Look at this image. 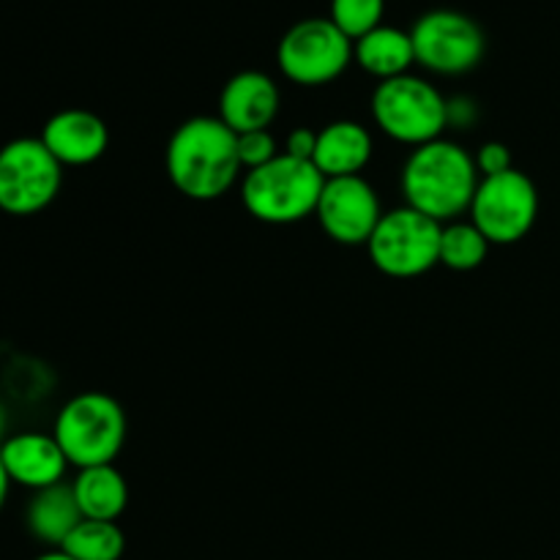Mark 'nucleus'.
I'll return each instance as SVG.
<instances>
[{
  "instance_id": "nucleus-16",
  "label": "nucleus",
  "mask_w": 560,
  "mask_h": 560,
  "mask_svg": "<svg viewBox=\"0 0 560 560\" xmlns=\"http://www.w3.org/2000/svg\"><path fill=\"white\" fill-rule=\"evenodd\" d=\"M353 63H359V69L377 82L410 74V66L416 63L410 31L392 25L375 27L353 42Z\"/></svg>"
},
{
  "instance_id": "nucleus-21",
  "label": "nucleus",
  "mask_w": 560,
  "mask_h": 560,
  "mask_svg": "<svg viewBox=\"0 0 560 560\" xmlns=\"http://www.w3.org/2000/svg\"><path fill=\"white\" fill-rule=\"evenodd\" d=\"M386 0H331V16L328 20L350 38L359 42L370 31L383 25Z\"/></svg>"
},
{
  "instance_id": "nucleus-7",
  "label": "nucleus",
  "mask_w": 560,
  "mask_h": 560,
  "mask_svg": "<svg viewBox=\"0 0 560 560\" xmlns=\"http://www.w3.org/2000/svg\"><path fill=\"white\" fill-rule=\"evenodd\" d=\"M441 230V222L408 206L383 213L381 224L366 244L372 266L392 279H413L432 271L441 266L438 262Z\"/></svg>"
},
{
  "instance_id": "nucleus-4",
  "label": "nucleus",
  "mask_w": 560,
  "mask_h": 560,
  "mask_svg": "<svg viewBox=\"0 0 560 560\" xmlns=\"http://www.w3.org/2000/svg\"><path fill=\"white\" fill-rule=\"evenodd\" d=\"M126 413L104 392H82L60 408L55 419V441L74 468L113 465L126 443Z\"/></svg>"
},
{
  "instance_id": "nucleus-26",
  "label": "nucleus",
  "mask_w": 560,
  "mask_h": 560,
  "mask_svg": "<svg viewBox=\"0 0 560 560\" xmlns=\"http://www.w3.org/2000/svg\"><path fill=\"white\" fill-rule=\"evenodd\" d=\"M9 490H11V479L9 474H5L3 463H0V512H3L5 501H9Z\"/></svg>"
},
{
  "instance_id": "nucleus-9",
  "label": "nucleus",
  "mask_w": 560,
  "mask_h": 560,
  "mask_svg": "<svg viewBox=\"0 0 560 560\" xmlns=\"http://www.w3.org/2000/svg\"><path fill=\"white\" fill-rule=\"evenodd\" d=\"M63 186V164L42 137H20L0 148V211L33 217L52 206Z\"/></svg>"
},
{
  "instance_id": "nucleus-23",
  "label": "nucleus",
  "mask_w": 560,
  "mask_h": 560,
  "mask_svg": "<svg viewBox=\"0 0 560 560\" xmlns=\"http://www.w3.org/2000/svg\"><path fill=\"white\" fill-rule=\"evenodd\" d=\"M476 170H479L481 178H490V175H501L512 170V151H509L503 142L492 140L485 142L476 153Z\"/></svg>"
},
{
  "instance_id": "nucleus-15",
  "label": "nucleus",
  "mask_w": 560,
  "mask_h": 560,
  "mask_svg": "<svg viewBox=\"0 0 560 560\" xmlns=\"http://www.w3.org/2000/svg\"><path fill=\"white\" fill-rule=\"evenodd\" d=\"M372 135L364 124L355 120H334L317 131V148L312 164L323 178H348L361 175L372 159Z\"/></svg>"
},
{
  "instance_id": "nucleus-17",
  "label": "nucleus",
  "mask_w": 560,
  "mask_h": 560,
  "mask_svg": "<svg viewBox=\"0 0 560 560\" xmlns=\"http://www.w3.org/2000/svg\"><path fill=\"white\" fill-rule=\"evenodd\" d=\"M71 490L85 520L118 523V517L129 506V485L115 465L82 468Z\"/></svg>"
},
{
  "instance_id": "nucleus-24",
  "label": "nucleus",
  "mask_w": 560,
  "mask_h": 560,
  "mask_svg": "<svg viewBox=\"0 0 560 560\" xmlns=\"http://www.w3.org/2000/svg\"><path fill=\"white\" fill-rule=\"evenodd\" d=\"M315 148H317V131L312 129H293L288 135V140H284V151L288 156L293 159H301V162H312V156H315Z\"/></svg>"
},
{
  "instance_id": "nucleus-18",
  "label": "nucleus",
  "mask_w": 560,
  "mask_h": 560,
  "mask_svg": "<svg viewBox=\"0 0 560 560\" xmlns=\"http://www.w3.org/2000/svg\"><path fill=\"white\" fill-rule=\"evenodd\" d=\"M82 512L77 506V498L71 485H55L47 490H38L33 501L27 503L25 523L27 530L44 545H52L55 550L63 547L71 530L82 523Z\"/></svg>"
},
{
  "instance_id": "nucleus-10",
  "label": "nucleus",
  "mask_w": 560,
  "mask_h": 560,
  "mask_svg": "<svg viewBox=\"0 0 560 560\" xmlns=\"http://www.w3.org/2000/svg\"><path fill=\"white\" fill-rule=\"evenodd\" d=\"M468 213L490 244H520L539 217V189L523 170L512 167L509 173L479 180Z\"/></svg>"
},
{
  "instance_id": "nucleus-8",
  "label": "nucleus",
  "mask_w": 560,
  "mask_h": 560,
  "mask_svg": "<svg viewBox=\"0 0 560 560\" xmlns=\"http://www.w3.org/2000/svg\"><path fill=\"white\" fill-rule=\"evenodd\" d=\"M416 63L441 77H463L485 60L487 38L474 16L454 9H432L410 27Z\"/></svg>"
},
{
  "instance_id": "nucleus-5",
  "label": "nucleus",
  "mask_w": 560,
  "mask_h": 560,
  "mask_svg": "<svg viewBox=\"0 0 560 560\" xmlns=\"http://www.w3.org/2000/svg\"><path fill=\"white\" fill-rule=\"evenodd\" d=\"M377 129L402 145L421 148L441 140L448 126V102L424 77L402 74L377 82L372 93Z\"/></svg>"
},
{
  "instance_id": "nucleus-12",
  "label": "nucleus",
  "mask_w": 560,
  "mask_h": 560,
  "mask_svg": "<svg viewBox=\"0 0 560 560\" xmlns=\"http://www.w3.org/2000/svg\"><path fill=\"white\" fill-rule=\"evenodd\" d=\"M279 85L266 71L246 69L230 77L219 93V120L244 135V131L268 129L279 113Z\"/></svg>"
},
{
  "instance_id": "nucleus-22",
  "label": "nucleus",
  "mask_w": 560,
  "mask_h": 560,
  "mask_svg": "<svg viewBox=\"0 0 560 560\" xmlns=\"http://www.w3.org/2000/svg\"><path fill=\"white\" fill-rule=\"evenodd\" d=\"M277 156H279L277 140H273V135L268 129L244 131V135H238V159H241V167H244L246 173L273 162Z\"/></svg>"
},
{
  "instance_id": "nucleus-1",
  "label": "nucleus",
  "mask_w": 560,
  "mask_h": 560,
  "mask_svg": "<svg viewBox=\"0 0 560 560\" xmlns=\"http://www.w3.org/2000/svg\"><path fill=\"white\" fill-rule=\"evenodd\" d=\"M164 167L175 189L195 202L228 195L241 175L238 135L211 115L184 120L164 151Z\"/></svg>"
},
{
  "instance_id": "nucleus-25",
  "label": "nucleus",
  "mask_w": 560,
  "mask_h": 560,
  "mask_svg": "<svg viewBox=\"0 0 560 560\" xmlns=\"http://www.w3.org/2000/svg\"><path fill=\"white\" fill-rule=\"evenodd\" d=\"M474 118H476L474 102H468V98H454V102H448V124L468 126Z\"/></svg>"
},
{
  "instance_id": "nucleus-20",
  "label": "nucleus",
  "mask_w": 560,
  "mask_h": 560,
  "mask_svg": "<svg viewBox=\"0 0 560 560\" xmlns=\"http://www.w3.org/2000/svg\"><path fill=\"white\" fill-rule=\"evenodd\" d=\"M60 550L69 552L74 560H120L126 550V536L118 523L82 520Z\"/></svg>"
},
{
  "instance_id": "nucleus-27",
  "label": "nucleus",
  "mask_w": 560,
  "mask_h": 560,
  "mask_svg": "<svg viewBox=\"0 0 560 560\" xmlns=\"http://www.w3.org/2000/svg\"><path fill=\"white\" fill-rule=\"evenodd\" d=\"M33 560H74V558H71L69 552H63V550H49V552H44V556H38Z\"/></svg>"
},
{
  "instance_id": "nucleus-28",
  "label": "nucleus",
  "mask_w": 560,
  "mask_h": 560,
  "mask_svg": "<svg viewBox=\"0 0 560 560\" xmlns=\"http://www.w3.org/2000/svg\"><path fill=\"white\" fill-rule=\"evenodd\" d=\"M5 408L3 405H0V446H3V441H5Z\"/></svg>"
},
{
  "instance_id": "nucleus-3",
  "label": "nucleus",
  "mask_w": 560,
  "mask_h": 560,
  "mask_svg": "<svg viewBox=\"0 0 560 560\" xmlns=\"http://www.w3.org/2000/svg\"><path fill=\"white\" fill-rule=\"evenodd\" d=\"M326 178L312 162L279 153L273 162L249 170L241 178V202L266 224H295L315 217Z\"/></svg>"
},
{
  "instance_id": "nucleus-13",
  "label": "nucleus",
  "mask_w": 560,
  "mask_h": 560,
  "mask_svg": "<svg viewBox=\"0 0 560 560\" xmlns=\"http://www.w3.org/2000/svg\"><path fill=\"white\" fill-rule=\"evenodd\" d=\"M0 463L11 485L33 492L63 485L66 468H69L60 443L55 441V435H44V432H20V435L5 438L0 446Z\"/></svg>"
},
{
  "instance_id": "nucleus-6",
  "label": "nucleus",
  "mask_w": 560,
  "mask_h": 560,
  "mask_svg": "<svg viewBox=\"0 0 560 560\" xmlns=\"http://www.w3.org/2000/svg\"><path fill=\"white\" fill-rule=\"evenodd\" d=\"M277 63L295 85L320 88L348 71L353 63V42L328 16H310L279 38Z\"/></svg>"
},
{
  "instance_id": "nucleus-19",
  "label": "nucleus",
  "mask_w": 560,
  "mask_h": 560,
  "mask_svg": "<svg viewBox=\"0 0 560 560\" xmlns=\"http://www.w3.org/2000/svg\"><path fill=\"white\" fill-rule=\"evenodd\" d=\"M490 241L479 233L474 222H448L441 230V252L438 262L446 266L448 271H474L487 260Z\"/></svg>"
},
{
  "instance_id": "nucleus-11",
  "label": "nucleus",
  "mask_w": 560,
  "mask_h": 560,
  "mask_svg": "<svg viewBox=\"0 0 560 560\" xmlns=\"http://www.w3.org/2000/svg\"><path fill=\"white\" fill-rule=\"evenodd\" d=\"M323 233L342 246H366L381 224V197L361 175L328 178L315 211Z\"/></svg>"
},
{
  "instance_id": "nucleus-2",
  "label": "nucleus",
  "mask_w": 560,
  "mask_h": 560,
  "mask_svg": "<svg viewBox=\"0 0 560 560\" xmlns=\"http://www.w3.org/2000/svg\"><path fill=\"white\" fill-rule=\"evenodd\" d=\"M479 180L476 159L463 145L441 137L413 148L399 184H402L405 206L443 224L470 211Z\"/></svg>"
},
{
  "instance_id": "nucleus-14",
  "label": "nucleus",
  "mask_w": 560,
  "mask_h": 560,
  "mask_svg": "<svg viewBox=\"0 0 560 560\" xmlns=\"http://www.w3.org/2000/svg\"><path fill=\"white\" fill-rule=\"evenodd\" d=\"M42 142L63 167H85L107 153L109 129L91 109H60L44 124Z\"/></svg>"
}]
</instances>
